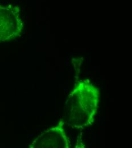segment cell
I'll list each match as a JSON object with an SVG mask.
<instances>
[{"label":"cell","mask_w":132,"mask_h":148,"mask_svg":"<svg viewBox=\"0 0 132 148\" xmlns=\"http://www.w3.org/2000/svg\"><path fill=\"white\" fill-rule=\"evenodd\" d=\"M69 140L60 123L55 127H51L38 136L31 145L36 148H68L70 147Z\"/></svg>","instance_id":"3957f363"},{"label":"cell","mask_w":132,"mask_h":148,"mask_svg":"<svg viewBox=\"0 0 132 148\" xmlns=\"http://www.w3.org/2000/svg\"><path fill=\"white\" fill-rule=\"evenodd\" d=\"M23 23L19 8L13 5L0 4V42L19 37Z\"/></svg>","instance_id":"7a4b0ae2"},{"label":"cell","mask_w":132,"mask_h":148,"mask_svg":"<svg viewBox=\"0 0 132 148\" xmlns=\"http://www.w3.org/2000/svg\"><path fill=\"white\" fill-rule=\"evenodd\" d=\"M100 100L97 88L88 81L77 82L66 103L67 124L76 129H84L92 125L98 111Z\"/></svg>","instance_id":"6da1fadb"}]
</instances>
